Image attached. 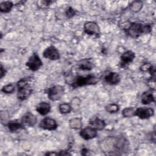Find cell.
Here are the masks:
<instances>
[{"label": "cell", "mask_w": 156, "mask_h": 156, "mask_svg": "<svg viewBox=\"0 0 156 156\" xmlns=\"http://www.w3.org/2000/svg\"><path fill=\"white\" fill-rule=\"evenodd\" d=\"M65 88L60 85H55L50 87L47 92L48 99L52 101L60 100L64 94Z\"/></svg>", "instance_id": "5b68a950"}, {"label": "cell", "mask_w": 156, "mask_h": 156, "mask_svg": "<svg viewBox=\"0 0 156 156\" xmlns=\"http://www.w3.org/2000/svg\"><path fill=\"white\" fill-rule=\"evenodd\" d=\"M7 126L10 132H16L19 130H22L24 126L22 122H20L16 121H12L7 122Z\"/></svg>", "instance_id": "ac0fdd59"}, {"label": "cell", "mask_w": 156, "mask_h": 156, "mask_svg": "<svg viewBox=\"0 0 156 156\" xmlns=\"http://www.w3.org/2000/svg\"><path fill=\"white\" fill-rule=\"evenodd\" d=\"M90 126L96 130L104 129L106 126L105 121L98 117H93L89 121Z\"/></svg>", "instance_id": "9a60e30c"}, {"label": "cell", "mask_w": 156, "mask_h": 156, "mask_svg": "<svg viewBox=\"0 0 156 156\" xmlns=\"http://www.w3.org/2000/svg\"><path fill=\"white\" fill-rule=\"evenodd\" d=\"M65 15H66V16L67 18H71L73 17L76 15V10L72 7H68L65 10Z\"/></svg>", "instance_id": "4316f807"}, {"label": "cell", "mask_w": 156, "mask_h": 156, "mask_svg": "<svg viewBox=\"0 0 156 156\" xmlns=\"http://www.w3.org/2000/svg\"><path fill=\"white\" fill-rule=\"evenodd\" d=\"M13 6L11 1H3L0 3V11L2 13L9 12Z\"/></svg>", "instance_id": "44dd1931"}, {"label": "cell", "mask_w": 156, "mask_h": 156, "mask_svg": "<svg viewBox=\"0 0 156 156\" xmlns=\"http://www.w3.org/2000/svg\"><path fill=\"white\" fill-rule=\"evenodd\" d=\"M15 85L13 83H9L2 87L1 89V91L6 94H9V93H12L15 91Z\"/></svg>", "instance_id": "d4e9b609"}, {"label": "cell", "mask_w": 156, "mask_h": 156, "mask_svg": "<svg viewBox=\"0 0 156 156\" xmlns=\"http://www.w3.org/2000/svg\"><path fill=\"white\" fill-rule=\"evenodd\" d=\"M80 100L77 97H74L71 101V104L72 105H76L77 106V105H79L80 104Z\"/></svg>", "instance_id": "f1b7e54d"}, {"label": "cell", "mask_w": 156, "mask_h": 156, "mask_svg": "<svg viewBox=\"0 0 156 156\" xmlns=\"http://www.w3.org/2000/svg\"><path fill=\"white\" fill-rule=\"evenodd\" d=\"M18 91L17 98L20 101L27 99L32 92V88L29 83V79L27 78L21 79L16 84Z\"/></svg>", "instance_id": "277c9868"}, {"label": "cell", "mask_w": 156, "mask_h": 156, "mask_svg": "<svg viewBox=\"0 0 156 156\" xmlns=\"http://www.w3.org/2000/svg\"><path fill=\"white\" fill-rule=\"evenodd\" d=\"M85 33L90 35L98 36L100 34V27L97 23L93 21H87L83 25Z\"/></svg>", "instance_id": "52a82bcc"}, {"label": "cell", "mask_w": 156, "mask_h": 156, "mask_svg": "<svg viewBox=\"0 0 156 156\" xmlns=\"http://www.w3.org/2000/svg\"><path fill=\"white\" fill-rule=\"evenodd\" d=\"M52 2L51 1H39L38 2V6L41 8H45L48 7Z\"/></svg>", "instance_id": "83f0119b"}, {"label": "cell", "mask_w": 156, "mask_h": 156, "mask_svg": "<svg viewBox=\"0 0 156 156\" xmlns=\"http://www.w3.org/2000/svg\"><path fill=\"white\" fill-rule=\"evenodd\" d=\"M105 111L109 113H115L119 110V106L115 103L109 104L105 107Z\"/></svg>", "instance_id": "603a6c76"}, {"label": "cell", "mask_w": 156, "mask_h": 156, "mask_svg": "<svg viewBox=\"0 0 156 156\" xmlns=\"http://www.w3.org/2000/svg\"><path fill=\"white\" fill-rule=\"evenodd\" d=\"M82 155H87L88 152V150L86 148H83L82 149Z\"/></svg>", "instance_id": "4dcf8cb0"}, {"label": "cell", "mask_w": 156, "mask_h": 156, "mask_svg": "<svg viewBox=\"0 0 156 156\" xmlns=\"http://www.w3.org/2000/svg\"><path fill=\"white\" fill-rule=\"evenodd\" d=\"M104 80L108 85H116L121 81V76L118 73L109 72L104 76Z\"/></svg>", "instance_id": "5bb4252c"}, {"label": "cell", "mask_w": 156, "mask_h": 156, "mask_svg": "<svg viewBox=\"0 0 156 156\" xmlns=\"http://www.w3.org/2000/svg\"><path fill=\"white\" fill-rule=\"evenodd\" d=\"M126 35L136 38L144 34L150 33L152 30V26L147 23H141L137 22L130 23L124 29Z\"/></svg>", "instance_id": "7a4b0ae2"}, {"label": "cell", "mask_w": 156, "mask_h": 156, "mask_svg": "<svg viewBox=\"0 0 156 156\" xmlns=\"http://www.w3.org/2000/svg\"><path fill=\"white\" fill-rule=\"evenodd\" d=\"M69 126L70 128L73 129H79L82 127V122L79 118H74L69 121Z\"/></svg>", "instance_id": "ffe728a7"}, {"label": "cell", "mask_w": 156, "mask_h": 156, "mask_svg": "<svg viewBox=\"0 0 156 156\" xmlns=\"http://www.w3.org/2000/svg\"><path fill=\"white\" fill-rule=\"evenodd\" d=\"M101 147L104 152H108V155H118L127 151L129 142L123 136L109 137L102 141Z\"/></svg>", "instance_id": "6da1fadb"}, {"label": "cell", "mask_w": 156, "mask_h": 156, "mask_svg": "<svg viewBox=\"0 0 156 156\" xmlns=\"http://www.w3.org/2000/svg\"><path fill=\"white\" fill-rule=\"evenodd\" d=\"M77 67L79 69L81 70H87L89 71L93 69V63L91 62L90 59H83L80 60L78 64H77Z\"/></svg>", "instance_id": "d6986e66"}, {"label": "cell", "mask_w": 156, "mask_h": 156, "mask_svg": "<svg viewBox=\"0 0 156 156\" xmlns=\"http://www.w3.org/2000/svg\"><path fill=\"white\" fill-rule=\"evenodd\" d=\"M26 66L32 71L38 70L42 66L43 62L37 53H33L26 63Z\"/></svg>", "instance_id": "8992f818"}, {"label": "cell", "mask_w": 156, "mask_h": 156, "mask_svg": "<svg viewBox=\"0 0 156 156\" xmlns=\"http://www.w3.org/2000/svg\"><path fill=\"white\" fill-rule=\"evenodd\" d=\"M58 124L55 119L49 117H46L43 118L39 124V127L46 130H54L57 128Z\"/></svg>", "instance_id": "ba28073f"}, {"label": "cell", "mask_w": 156, "mask_h": 156, "mask_svg": "<svg viewBox=\"0 0 156 156\" xmlns=\"http://www.w3.org/2000/svg\"><path fill=\"white\" fill-rule=\"evenodd\" d=\"M135 57V54L131 50H128L123 52L120 57V64L122 67L126 66L133 62Z\"/></svg>", "instance_id": "8fae6325"}, {"label": "cell", "mask_w": 156, "mask_h": 156, "mask_svg": "<svg viewBox=\"0 0 156 156\" xmlns=\"http://www.w3.org/2000/svg\"><path fill=\"white\" fill-rule=\"evenodd\" d=\"M58 110L62 114H68L72 110V106L68 103H63L59 105Z\"/></svg>", "instance_id": "7402d4cb"}, {"label": "cell", "mask_w": 156, "mask_h": 156, "mask_svg": "<svg viewBox=\"0 0 156 156\" xmlns=\"http://www.w3.org/2000/svg\"><path fill=\"white\" fill-rule=\"evenodd\" d=\"M6 69L4 68V66H2V65H1L0 66V74H1V78L2 79L6 74Z\"/></svg>", "instance_id": "f546056e"}, {"label": "cell", "mask_w": 156, "mask_h": 156, "mask_svg": "<svg viewBox=\"0 0 156 156\" xmlns=\"http://www.w3.org/2000/svg\"><path fill=\"white\" fill-rule=\"evenodd\" d=\"M51 110V105L46 102H41L36 106V111L41 115H46Z\"/></svg>", "instance_id": "2e32d148"}, {"label": "cell", "mask_w": 156, "mask_h": 156, "mask_svg": "<svg viewBox=\"0 0 156 156\" xmlns=\"http://www.w3.org/2000/svg\"><path fill=\"white\" fill-rule=\"evenodd\" d=\"M37 122V118L35 115L31 112H28L26 113L21 118V122L24 126L28 127H32L36 124Z\"/></svg>", "instance_id": "4fadbf2b"}, {"label": "cell", "mask_w": 156, "mask_h": 156, "mask_svg": "<svg viewBox=\"0 0 156 156\" xmlns=\"http://www.w3.org/2000/svg\"><path fill=\"white\" fill-rule=\"evenodd\" d=\"M155 101V97L151 91H146L142 94L141 98V102L142 104L147 105L152 102H154Z\"/></svg>", "instance_id": "e0dca14e"}, {"label": "cell", "mask_w": 156, "mask_h": 156, "mask_svg": "<svg viewBox=\"0 0 156 156\" xmlns=\"http://www.w3.org/2000/svg\"><path fill=\"white\" fill-rule=\"evenodd\" d=\"M154 114V110L152 108L139 107L135 110V116L141 119H146L152 117Z\"/></svg>", "instance_id": "30bf717a"}, {"label": "cell", "mask_w": 156, "mask_h": 156, "mask_svg": "<svg viewBox=\"0 0 156 156\" xmlns=\"http://www.w3.org/2000/svg\"><path fill=\"white\" fill-rule=\"evenodd\" d=\"M80 136L85 140H91L97 136V130L90 126L82 129L79 132Z\"/></svg>", "instance_id": "7c38bea8"}, {"label": "cell", "mask_w": 156, "mask_h": 156, "mask_svg": "<svg viewBox=\"0 0 156 156\" xmlns=\"http://www.w3.org/2000/svg\"><path fill=\"white\" fill-rule=\"evenodd\" d=\"M100 79L93 75L88 74L87 76H77L71 80H69L67 82L73 88L81 87L87 85H93L98 83Z\"/></svg>", "instance_id": "3957f363"}, {"label": "cell", "mask_w": 156, "mask_h": 156, "mask_svg": "<svg viewBox=\"0 0 156 156\" xmlns=\"http://www.w3.org/2000/svg\"><path fill=\"white\" fill-rule=\"evenodd\" d=\"M143 7V4L141 1H135L132 3L130 5V9L134 12H139Z\"/></svg>", "instance_id": "484cf974"}, {"label": "cell", "mask_w": 156, "mask_h": 156, "mask_svg": "<svg viewBox=\"0 0 156 156\" xmlns=\"http://www.w3.org/2000/svg\"><path fill=\"white\" fill-rule=\"evenodd\" d=\"M43 56L51 60H57L60 57L58 49L54 46H50L46 48L43 52Z\"/></svg>", "instance_id": "9c48e42d"}, {"label": "cell", "mask_w": 156, "mask_h": 156, "mask_svg": "<svg viewBox=\"0 0 156 156\" xmlns=\"http://www.w3.org/2000/svg\"><path fill=\"white\" fill-rule=\"evenodd\" d=\"M135 110L133 107H127L122 110V115L124 118H131L135 116Z\"/></svg>", "instance_id": "cb8c5ba5"}]
</instances>
